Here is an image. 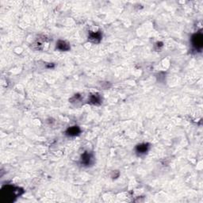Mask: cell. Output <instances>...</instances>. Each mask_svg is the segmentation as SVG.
Wrapping results in <instances>:
<instances>
[{
  "instance_id": "obj_1",
  "label": "cell",
  "mask_w": 203,
  "mask_h": 203,
  "mask_svg": "<svg viewBox=\"0 0 203 203\" xmlns=\"http://www.w3.org/2000/svg\"><path fill=\"white\" fill-rule=\"evenodd\" d=\"M192 44L196 49L202 48V35L201 33H196L192 37Z\"/></svg>"
},
{
  "instance_id": "obj_2",
  "label": "cell",
  "mask_w": 203,
  "mask_h": 203,
  "mask_svg": "<svg viewBox=\"0 0 203 203\" xmlns=\"http://www.w3.org/2000/svg\"><path fill=\"white\" fill-rule=\"evenodd\" d=\"M79 129L78 127H71V128L68 129V130L67 131V133L70 136H75L77 135L78 133H79Z\"/></svg>"
},
{
  "instance_id": "obj_3",
  "label": "cell",
  "mask_w": 203,
  "mask_h": 203,
  "mask_svg": "<svg viewBox=\"0 0 203 203\" xmlns=\"http://www.w3.org/2000/svg\"><path fill=\"white\" fill-rule=\"evenodd\" d=\"M91 156L90 154L88 153H84L83 156H82V163H83L84 164H89L91 162Z\"/></svg>"
},
{
  "instance_id": "obj_4",
  "label": "cell",
  "mask_w": 203,
  "mask_h": 203,
  "mask_svg": "<svg viewBox=\"0 0 203 203\" xmlns=\"http://www.w3.org/2000/svg\"><path fill=\"white\" fill-rule=\"evenodd\" d=\"M57 47H58L59 49H60V50H62V51H65V50H68V49L69 48V46H68L64 41H60L58 42Z\"/></svg>"
},
{
  "instance_id": "obj_5",
  "label": "cell",
  "mask_w": 203,
  "mask_h": 203,
  "mask_svg": "<svg viewBox=\"0 0 203 203\" xmlns=\"http://www.w3.org/2000/svg\"><path fill=\"white\" fill-rule=\"evenodd\" d=\"M137 152H140V153H144V152L147 151L148 150V145L147 144H141L137 146L136 148Z\"/></svg>"
},
{
  "instance_id": "obj_6",
  "label": "cell",
  "mask_w": 203,
  "mask_h": 203,
  "mask_svg": "<svg viewBox=\"0 0 203 203\" xmlns=\"http://www.w3.org/2000/svg\"><path fill=\"white\" fill-rule=\"evenodd\" d=\"M101 38V34L99 33H91V37H90V39L92 41H98L100 40Z\"/></svg>"
},
{
  "instance_id": "obj_7",
  "label": "cell",
  "mask_w": 203,
  "mask_h": 203,
  "mask_svg": "<svg viewBox=\"0 0 203 203\" xmlns=\"http://www.w3.org/2000/svg\"><path fill=\"white\" fill-rule=\"evenodd\" d=\"M98 101H99V98H97V95H95V96H93V97H92L91 102H93L94 103H97V102H98Z\"/></svg>"
}]
</instances>
